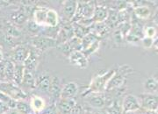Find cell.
I'll return each instance as SVG.
<instances>
[{
  "instance_id": "obj_1",
  "label": "cell",
  "mask_w": 158,
  "mask_h": 114,
  "mask_svg": "<svg viewBox=\"0 0 158 114\" xmlns=\"http://www.w3.org/2000/svg\"><path fill=\"white\" fill-rule=\"evenodd\" d=\"M115 73V70H108L107 72L104 74H98L95 75L90 82L88 90L86 91L85 95L90 94H100L104 91H106V88L108 82L112 78Z\"/></svg>"
},
{
  "instance_id": "obj_2",
  "label": "cell",
  "mask_w": 158,
  "mask_h": 114,
  "mask_svg": "<svg viewBox=\"0 0 158 114\" xmlns=\"http://www.w3.org/2000/svg\"><path fill=\"white\" fill-rule=\"evenodd\" d=\"M132 68H130L128 65H123L119 67L118 71H115V73L112 76V78L108 82L106 91H113L114 89H118L125 83L126 76L132 72Z\"/></svg>"
},
{
  "instance_id": "obj_3",
  "label": "cell",
  "mask_w": 158,
  "mask_h": 114,
  "mask_svg": "<svg viewBox=\"0 0 158 114\" xmlns=\"http://www.w3.org/2000/svg\"><path fill=\"white\" fill-rule=\"evenodd\" d=\"M0 91L7 94L16 101H25L27 98V94L19 86L10 82L0 83Z\"/></svg>"
},
{
  "instance_id": "obj_4",
  "label": "cell",
  "mask_w": 158,
  "mask_h": 114,
  "mask_svg": "<svg viewBox=\"0 0 158 114\" xmlns=\"http://www.w3.org/2000/svg\"><path fill=\"white\" fill-rule=\"evenodd\" d=\"M139 101L141 108L145 109L149 112H156L158 107V99L156 94L153 93H145L141 94L139 97Z\"/></svg>"
},
{
  "instance_id": "obj_5",
  "label": "cell",
  "mask_w": 158,
  "mask_h": 114,
  "mask_svg": "<svg viewBox=\"0 0 158 114\" xmlns=\"http://www.w3.org/2000/svg\"><path fill=\"white\" fill-rule=\"evenodd\" d=\"M95 9V5L92 2H78L77 9L74 18H78L77 21L83 18H92V15Z\"/></svg>"
},
{
  "instance_id": "obj_6",
  "label": "cell",
  "mask_w": 158,
  "mask_h": 114,
  "mask_svg": "<svg viewBox=\"0 0 158 114\" xmlns=\"http://www.w3.org/2000/svg\"><path fill=\"white\" fill-rule=\"evenodd\" d=\"M32 44L34 47L38 50H46L56 47L58 45L56 39L51 38V37H46V36H41V37H36L32 40Z\"/></svg>"
},
{
  "instance_id": "obj_7",
  "label": "cell",
  "mask_w": 158,
  "mask_h": 114,
  "mask_svg": "<svg viewBox=\"0 0 158 114\" xmlns=\"http://www.w3.org/2000/svg\"><path fill=\"white\" fill-rule=\"evenodd\" d=\"M121 108H122V114L138 111L141 108V104H140L138 97L132 94L127 95L121 104Z\"/></svg>"
},
{
  "instance_id": "obj_8",
  "label": "cell",
  "mask_w": 158,
  "mask_h": 114,
  "mask_svg": "<svg viewBox=\"0 0 158 114\" xmlns=\"http://www.w3.org/2000/svg\"><path fill=\"white\" fill-rule=\"evenodd\" d=\"M69 61L72 65L80 68H86L89 65L87 56L81 50H73L71 53H69Z\"/></svg>"
},
{
  "instance_id": "obj_9",
  "label": "cell",
  "mask_w": 158,
  "mask_h": 114,
  "mask_svg": "<svg viewBox=\"0 0 158 114\" xmlns=\"http://www.w3.org/2000/svg\"><path fill=\"white\" fill-rule=\"evenodd\" d=\"M78 92V85L75 82H69L65 85L62 86L60 98L61 99H70L73 98Z\"/></svg>"
},
{
  "instance_id": "obj_10",
  "label": "cell",
  "mask_w": 158,
  "mask_h": 114,
  "mask_svg": "<svg viewBox=\"0 0 158 114\" xmlns=\"http://www.w3.org/2000/svg\"><path fill=\"white\" fill-rule=\"evenodd\" d=\"M77 9V1L66 0L62 3V13L67 19L70 20L75 17Z\"/></svg>"
},
{
  "instance_id": "obj_11",
  "label": "cell",
  "mask_w": 158,
  "mask_h": 114,
  "mask_svg": "<svg viewBox=\"0 0 158 114\" xmlns=\"http://www.w3.org/2000/svg\"><path fill=\"white\" fill-rule=\"evenodd\" d=\"M29 51L22 45L16 47L11 53V62L16 64H23L28 55Z\"/></svg>"
},
{
  "instance_id": "obj_12",
  "label": "cell",
  "mask_w": 158,
  "mask_h": 114,
  "mask_svg": "<svg viewBox=\"0 0 158 114\" xmlns=\"http://www.w3.org/2000/svg\"><path fill=\"white\" fill-rule=\"evenodd\" d=\"M108 13H109V10L106 7L101 6V5L95 6L94 12L92 15V20H93L94 24L105 22L107 19Z\"/></svg>"
},
{
  "instance_id": "obj_13",
  "label": "cell",
  "mask_w": 158,
  "mask_h": 114,
  "mask_svg": "<svg viewBox=\"0 0 158 114\" xmlns=\"http://www.w3.org/2000/svg\"><path fill=\"white\" fill-rule=\"evenodd\" d=\"M77 106V102L73 98L70 99H61L57 104V108L64 114H70L75 107Z\"/></svg>"
},
{
  "instance_id": "obj_14",
  "label": "cell",
  "mask_w": 158,
  "mask_h": 114,
  "mask_svg": "<svg viewBox=\"0 0 158 114\" xmlns=\"http://www.w3.org/2000/svg\"><path fill=\"white\" fill-rule=\"evenodd\" d=\"M51 83V77L47 74H42L40 75V77L36 80L35 88H37L39 91L48 93L49 91Z\"/></svg>"
},
{
  "instance_id": "obj_15",
  "label": "cell",
  "mask_w": 158,
  "mask_h": 114,
  "mask_svg": "<svg viewBox=\"0 0 158 114\" xmlns=\"http://www.w3.org/2000/svg\"><path fill=\"white\" fill-rule=\"evenodd\" d=\"M30 106L34 113L40 112L46 108V101L41 97L34 95L30 99Z\"/></svg>"
},
{
  "instance_id": "obj_16",
  "label": "cell",
  "mask_w": 158,
  "mask_h": 114,
  "mask_svg": "<svg viewBox=\"0 0 158 114\" xmlns=\"http://www.w3.org/2000/svg\"><path fill=\"white\" fill-rule=\"evenodd\" d=\"M37 64H38V55L33 50H30L27 59L23 63V66L26 69L34 71L37 67Z\"/></svg>"
},
{
  "instance_id": "obj_17",
  "label": "cell",
  "mask_w": 158,
  "mask_h": 114,
  "mask_svg": "<svg viewBox=\"0 0 158 114\" xmlns=\"http://www.w3.org/2000/svg\"><path fill=\"white\" fill-rule=\"evenodd\" d=\"M90 107L94 109H102L106 105V98L100 94H90L88 98Z\"/></svg>"
},
{
  "instance_id": "obj_18",
  "label": "cell",
  "mask_w": 158,
  "mask_h": 114,
  "mask_svg": "<svg viewBox=\"0 0 158 114\" xmlns=\"http://www.w3.org/2000/svg\"><path fill=\"white\" fill-rule=\"evenodd\" d=\"M47 12H48V8H44V7H40V8H38V9H35L34 11V13H33L34 18H33V20L40 27L45 26Z\"/></svg>"
},
{
  "instance_id": "obj_19",
  "label": "cell",
  "mask_w": 158,
  "mask_h": 114,
  "mask_svg": "<svg viewBox=\"0 0 158 114\" xmlns=\"http://www.w3.org/2000/svg\"><path fill=\"white\" fill-rule=\"evenodd\" d=\"M27 13L24 10H17L11 12V20L13 25H22L27 20Z\"/></svg>"
},
{
  "instance_id": "obj_20",
  "label": "cell",
  "mask_w": 158,
  "mask_h": 114,
  "mask_svg": "<svg viewBox=\"0 0 158 114\" xmlns=\"http://www.w3.org/2000/svg\"><path fill=\"white\" fill-rule=\"evenodd\" d=\"M59 24V16L56 11L53 9H48L47 17H46L45 26L48 27H56Z\"/></svg>"
},
{
  "instance_id": "obj_21",
  "label": "cell",
  "mask_w": 158,
  "mask_h": 114,
  "mask_svg": "<svg viewBox=\"0 0 158 114\" xmlns=\"http://www.w3.org/2000/svg\"><path fill=\"white\" fill-rule=\"evenodd\" d=\"M134 13L139 19H148L151 16V10L146 6H139L135 7Z\"/></svg>"
},
{
  "instance_id": "obj_22",
  "label": "cell",
  "mask_w": 158,
  "mask_h": 114,
  "mask_svg": "<svg viewBox=\"0 0 158 114\" xmlns=\"http://www.w3.org/2000/svg\"><path fill=\"white\" fill-rule=\"evenodd\" d=\"M35 83H36V79L34 78L33 71H30L28 69L24 70V75H23L22 83L24 85L27 86L30 89H34L35 88Z\"/></svg>"
},
{
  "instance_id": "obj_23",
  "label": "cell",
  "mask_w": 158,
  "mask_h": 114,
  "mask_svg": "<svg viewBox=\"0 0 158 114\" xmlns=\"http://www.w3.org/2000/svg\"><path fill=\"white\" fill-rule=\"evenodd\" d=\"M4 34L11 37L12 39L16 40L20 37L21 32L11 23H6L5 24V28H4Z\"/></svg>"
},
{
  "instance_id": "obj_24",
  "label": "cell",
  "mask_w": 158,
  "mask_h": 114,
  "mask_svg": "<svg viewBox=\"0 0 158 114\" xmlns=\"http://www.w3.org/2000/svg\"><path fill=\"white\" fill-rule=\"evenodd\" d=\"M24 70H25V67L23 66V64H16L15 63L12 83H15L16 85H20L22 83Z\"/></svg>"
},
{
  "instance_id": "obj_25",
  "label": "cell",
  "mask_w": 158,
  "mask_h": 114,
  "mask_svg": "<svg viewBox=\"0 0 158 114\" xmlns=\"http://www.w3.org/2000/svg\"><path fill=\"white\" fill-rule=\"evenodd\" d=\"M62 87L60 84V80L57 77H53L51 78L50 88H49V93L53 97H60V93H61Z\"/></svg>"
},
{
  "instance_id": "obj_26",
  "label": "cell",
  "mask_w": 158,
  "mask_h": 114,
  "mask_svg": "<svg viewBox=\"0 0 158 114\" xmlns=\"http://www.w3.org/2000/svg\"><path fill=\"white\" fill-rule=\"evenodd\" d=\"M15 63L11 62V60H6V82L12 83L13 74H14Z\"/></svg>"
},
{
  "instance_id": "obj_27",
  "label": "cell",
  "mask_w": 158,
  "mask_h": 114,
  "mask_svg": "<svg viewBox=\"0 0 158 114\" xmlns=\"http://www.w3.org/2000/svg\"><path fill=\"white\" fill-rule=\"evenodd\" d=\"M144 88L147 90L148 93H155L157 91L158 83L157 81L154 77H148L146 81L144 82Z\"/></svg>"
},
{
  "instance_id": "obj_28",
  "label": "cell",
  "mask_w": 158,
  "mask_h": 114,
  "mask_svg": "<svg viewBox=\"0 0 158 114\" xmlns=\"http://www.w3.org/2000/svg\"><path fill=\"white\" fill-rule=\"evenodd\" d=\"M0 101L6 104L11 110H14L16 107L17 101L14 100L13 98H11L10 96H8L6 93L2 92V91H0Z\"/></svg>"
},
{
  "instance_id": "obj_29",
  "label": "cell",
  "mask_w": 158,
  "mask_h": 114,
  "mask_svg": "<svg viewBox=\"0 0 158 114\" xmlns=\"http://www.w3.org/2000/svg\"><path fill=\"white\" fill-rule=\"evenodd\" d=\"M15 110L20 114H29L34 112L32 111L30 104L27 102H25V101H17Z\"/></svg>"
},
{
  "instance_id": "obj_30",
  "label": "cell",
  "mask_w": 158,
  "mask_h": 114,
  "mask_svg": "<svg viewBox=\"0 0 158 114\" xmlns=\"http://www.w3.org/2000/svg\"><path fill=\"white\" fill-rule=\"evenodd\" d=\"M106 114H122L121 104L118 102H113L107 108Z\"/></svg>"
},
{
  "instance_id": "obj_31",
  "label": "cell",
  "mask_w": 158,
  "mask_h": 114,
  "mask_svg": "<svg viewBox=\"0 0 158 114\" xmlns=\"http://www.w3.org/2000/svg\"><path fill=\"white\" fill-rule=\"evenodd\" d=\"M98 47H99V41H98V40H96L94 42H93V43H91L89 47H87L85 50H84L83 53L85 54V55H91L92 53H94V52L96 51Z\"/></svg>"
},
{
  "instance_id": "obj_32",
  "label": "cell",
  "mask_w": 158,
  "mask_h": 114,
  "mask_svg": "<svg viewBox=\"0 0 158 114\" xmlns=\"http://www.w3.org/2000/svg\"><path fill=\"white\" fill-rule=\"evenodd\" d=\"M96 25L97 34L98 35H104L106 33H107L109 30V26L105 23H99V24H95Z\"/></svg>"
},
{
  "instance_id": "obj_33",
  "label": "cell",
  "mask_w": 158,
  "mask_h": 114,
  "mask_svg": "<svg viewBox=\"0 0 158 114\" xmlns=\"http://www.w3.org/2000/svg\"><path fill=\"white\" fill-rule=\"evenodd\" d=\"M40 26H39L36 23L34 22L33 19L32 20H29V21L27 22V28L28 30V32L32 33V34L37 33L40 30Z\"/></svg>"
},
{
  "instance_id": "obj_34",
  "label": "cell",
  "mask_w": 158,
  "mask_h": 114,
  "mask_svg": "<svg viewBox=\"0 0 158 114\" xmlns=\"http://www.w3.org/2000/svg\"><path fill=\"white\" fill-rule=\"evenodd\" d=\"M143 34H144V37L154 39V37L156 35V29L154 26H148L145 28V30H143Z\"/></svg>"
},
{
  "instance_id": "obj_35",
  "label": "cell",
  "mask_w": 158,
  "mask_h": 114,
  "mask_svg": "<svg viewBox=\"0 0 158 114\" xmlns=\"http://www.w3.org/2000/svg\"><path fill=\"white\" fill-rule=\"evenodd\" d=\"M6 82V60L0 62V83Z\"/></svg>"
},
{
  "instance_id": "obj_36",
  "label": "cell",
  "mask_w": 158,
  "mask_h": 114,
  "mask_svg": "<svg viewBox=\"0 0 158 114\" xmlns=\"http://www.w3.org/2000/svg\"><path fill=\"white\" fill-rule=\"evenodd\" d=\"M141 44L143 46L144 48H151L154 47V39H151V38H148V37H143L141 40Z\"/></svg>"
},
{
  "instance_id": "obj_37",
  "label": "cell",
  "mask_w": 158,
  "mask_h": 114,
  "mask_svg": "<svg viewBox=\"0 0 158 114\" xmlns=\"http://www.w3.org/2000/svg\"><path fill=\"white\" fill-rule=\"evenodd\" d=\"M113 38H114V40L116 41V43H122L125 40V36L122 34L121 33V31L120 30H118V31H116L114 34H113Z\"/></svg>"
},
{
  "instance_id": "obj_38",
  "label": "cell",
  "mask_w": 158,
  "mask_h": 114,
  "mask_svg": "<svg viewBox=\"0 0 158 114\" xmlns=\"http://www.w3.org/2000/svg\"><path fill=\"white\" fill-rule=\"evenodd\" d=\"M11 109L9 108L6 104H5L4 103H2L0 101V114H5L7 112H9Z\"/></svg>"
},
{
  "instance_id": "obj_39",
  "label": "cell",
  "mask_w": 158,
  "mask_h": 114,
  "mask_svg": "<svg viewBox=\"0 0 158 114\" xmlns=\"http://www.w3.org/2000/svg\"><path fill=\"white\" fill-rule=\"evenodd\" d=\"M5 114H20V113L14 109V110H10L9 112H7Z\"/></svg>"
},
{
  "instance_id": "obj_40",
  "label": "cell",
  "mask_w": 158,
  "mask_h": 114,
  "mask_svg": "<svg viewBox=\"0 0 158 114\" xmlns=\"http://www.w3.org/2000/svg\"><path fill=\"white\" fill-rule=\"evenodd\" d=\"M7 5H9V2L8 1H0V8L3 7V6H7Z\"/></svg>"
},
{
  "instance_id": "obj_41",
  "label": "cell",
  "mask_w": 158,
  "mask_h": 114,
  "mask_svg": "<svg viewBox=\"0 0 158 114\" xmlns=\"http://www.w3.org/2000/svg\"><path fill=\"white\" fill-rule=\"evenodd\" d=\"M4 60V54H3V50H2V47H0V62Z\"/></svg>"
},
{
  "instance_id": "obj_42",
  "label": "cell",
  "mask_w": 158,
  "mask_h": 114,
  "mask_svg": "<svg viewBox=\"0 0 158 114\" xmlns=\"http://www.w3.org/2000/svg\"><path fill=\"white\" fill-rule=\"evenodd\" d=\"M90 114H105V113L100 112H91V113H90Z\"/></svg>"
},
{
  "instance_id": "obj_43",
  "label": "cell",
  "mask_w": 158,
  "mask_h": 114,
  "mask_svg": "<svg viewBox=\"0 0 158 114\" xmlns=\"http://www.w3.org/2000/svg\"><path fill=\"white\" fill-rule=\"evenodd\" d=\"M29 114H36V113H34V112H32V113H29Z\"/></svg>"
}]
</instances>
